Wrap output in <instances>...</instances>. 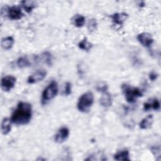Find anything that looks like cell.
<instances>
[{
    "instance_id": "1",
    "label": "cell",
    "mask_w": 161,
    "mask_h": 161,
    "mask_svg": "<svg viewBox=\"0 0 161 161\" xmlns=\"http://www.w3.org/2000/svg\"><path fill=\"white\" fill-rule=\"evenodd\" d=\"M32 117L31 104L28 102L20 101L13 111L11 121L16 125H25L29 123Z\"/></svg>"
},
{
    "instance_id": "2",
    "label": "cell",
    "mask_w": 161,
    "mask_h": 161,
    "mask_svg": "<svg viewBox=\"0 0 161 161\" xmlns=\"http://www.w3.org/2000/svg\"><path fill=\"white\" fill-rule=\"evenodd\" d=\"M93 103V93L91 91H87L79 97L77 103V108L81 113H87L89 111Z\"/></svg>"
},
{
    "instance_id": "3",
    "label": "cell",
    "mask_w": 161,
    "mask_h": 161,
    "mask_svg": "<svg viewBox=\"0 0 161 161\" xmlns=\"http://www.w3.org/2000/svg\"><path fill=\"white\" fill-rule=\"evenodd\" d=\"M121 89L125 99L128 103H135L138 98L143 96V93L139 88L131 86L127 84H122Z\"/></svg>"
},
{
    "instance_id": "4",
    "label": "cell",
    "mask_w": 161,
    "mask_h": 161,
    "mask_svg": "<svg viewBox=\"0 0 161 161\" xmlns=\"http://www.w3.org/2000/svg\"><path fill=\"white\" fill-rule=\"evenodd\" d=\"M57 82L55 80L50 82L44 89L42 94V103L45 104L48 101L53 99L58 94Z\"/></svg>"
},
{
    "instance_id": "5",
    "label": "cell",
    "mask_w": 161,
    "mask_h": 161,
    "mask_svg": "<svg viewBox=\"0 0 161 161\" xmlns=\"http://www.w3.org/2000/svg\"><path fill=\"white\" fill-rule=\"evenodd\" d=\"M16 78L13 75H6L2 77L1 80V89L4 92L10 91L15 86Z\"/></svg>"
},
{
    "instance_id": "6",
    "label": "cell",
    "mask_w": 161,
    "mask_h": 161,
    "mask_svg": "<svg viewBox=\"0 0 161 161\" xmlns=\"http://www.w3.org/2000/svg\"><path fill=\"white\" fill-rule=\"evenodd\" d=\"M6 14L9 19L11 20H18L24 16V14L19 6H12L8 8Z\"/></svg>"
},
{
    "instance_id": "7",
    "label": "cell",
    "mask_w": 161,
    "mask_h": 161,
    "mask_svg": "<svg viewBox=\"0 0 161 161\" xmlns=\"http://www.w3.org/2000/svg\"><path fill=\"white\" fill-rule=\"evenodd\" d=\"M136 39L138 42L145 48L150 47L153 44L154 41L152 35L147 32H143L139 33L136 36Z\"/></svg>"
},
{
    "instance_id": "8",
    "label": "cell",
    "mask_w": 161,
    "mask_h": 161,
    "mask_svg": "<svg viewBox=\"0 0 161 161\" xmlns=\"http://www.w3.org/2000/svg\"><path fill=\"white\" fill-rule=\"evenodd\" d=\"M47 72L45 70L40 69L35 71L32 74H31L27 79V82L30 84L37 83L42 81L47 76Z\"/></svg>"
},
{
    "instance_id": "9",
    "label": "cell",
    "mask_w": 161,
    "mask_h": 161,
    "mask_svg": "<svg viewBox=\"0 0 161 161\" xmlns=\"http://www.w3.org/2000/svg\"><path fill=\"white\" fill-rule=\"evenodd\" d=\"M70 134L69 129L66 126L60 128L54 136V140L57 143H62L67 140Z\"/></svg>"
},
{
    "instance_id": "10",
    "label": "cell",
    "mask_w": 161,
    "mask_h": 161,
    "mask_svg": "<svg viewBox=\"0 0 161 161\" xmlns=\"http://www.w3.org/2000/svg\"><path fill=\"white\" fill-rule=\"evenodd\" d=\"M114 25L122 26L128 18V14L125 12L115 13L110 16Z\"/></svg>"
},
{
    "instance_id": "11",
    "label": "cell",
    "mask_w": 161,
    "mask_h": 161,
    "mask_svg": "<svg viewBox=\"0 0 161 161\" xmlns=\"http://www.w3.org/2000/svg\"><path fill=\"white\" fill-rule=\"evenodd\" d=\"M160 108V103L157 98H153L151 101L145 102L143 104V109L145 111H149L150 109H153L155 111L159 110Z\"/></svg>"
},
{
    "instance_id": "12",
    "label": "cell",
    "mask_w": 161,
    "mask_h": 161,
    "mask_svg": "<svg viewBox=\"0 0 161 161\" xmlns=\"http://www.w3.org/2000/svg\"><path fill=\"white\" fill-rule=\"evenodd\" d=\"M100 104L104 108H109L112 105V97L108 91L103 92L100 98Z\"/></svg>"
},
{
    "instance_id": "13",
    "label": "cell",
    "mask_w": 161,
    "mask_h": 161,
    "mask_svg": "<svg viewBox=\"0 0 161 161\" xmlns=\"http://www.w3.org/2000/svg\"><path fill=\"white\" fill-rule=\"evenodd\" d=\"M11 124L12 122L11 119L8 118H4L1 122V131L3 135H8L11 130Z\"/></svg>"
},
{
    "instance_id": "14",
    "label": "cell",
    "mask_w": 161,
    "mask_h": 161,
    "mask_svg": "<svg viewBox=\"0 0 161 161\" xmlns=\"http://www.w3.org/2000/svg\"><path fill=\"white\" fill-rule=\"evenodd\" d=\"M153 122V117L152 114H148L139 123V127L142 130H147L150 128Z\"/></svg>"
},
{
    "instance_id": "15",
    "label": "cell",
    "mask_w": 161,
    "mask_h": 161,
    "mask_svg": "<svg viewBox=\"0 0 161 161\" xmlns=\"http://www.w3.org/2000/svg\"><path fill=\"white\" fill-rule=\"evenodd\" d=\"M21 7L27 13H30L32 12L37 5V3L35 1H26L24 0L21 2Z\"/></svg>"
},
{
    "instance_id": "16",
    "label": "cell",
    "mask_w": 161,
    "mask_h": 161,
    "mask_svg": "<svg viewBox=\"0 0 161 161\" xmlns=\"http://www.w3.org/2000/svg\"><path fill=\"white\" fill-rule=\"evenodd\" d=\"M14 43V39L11 36H8L6 37H4L2 38L1 42V47L6 50L11 49Z\"/></svg>"
},
{
    "instance_id": "17",
    "label": "cell",
    "mask_w": 161,
    "mask_h": 161,
    "mask_svg": "<svg viewBox=\"0 0 161 161\" xmlns=\"http://www.w3.org/2000/svg\"><path fill=\"white\" fill-rule=\"evenodd\" d=\"M114 159L116 160H130V152L128 150H121L114 155Z\"/></svg>"
},
{
    "instance_id": "18",
    "label": "cell",
    "mask_w": 161,
    "mask_h": 161,
    "mask_svg": "<svg viewBox=\"0 0 161 161\" xmlns=\"http://www.w3.org/2000/svg\"><path fill=\"white\" fill-rule=\"evenodd\" d=\"M72 22L75 27L80 28L84 25L86 22V18L83 15L77 14L72 17Z\"/></svg>"
},
{
    "instance_id": "19",
    "label": "cell",
    "mask_w": 161,
    "mask_h": 161,
    "mask_svg": "<svg viewBox=\"0 0 161 161\" xmlns=\"http://www.w3.org/2000/svg\"><path fill=\"white\" fill-rule=\"evenodd\" d=\"M16 65L19 68L23 69L30 67L31 65V62L27 57L22 56L17 59Z\"/></svg>"
},
{
    "instance_id": "20",
    "label": "cell",
    "mask_w": 161,
    "mask_h": 161,
    "mask_svg": "<svg viewBox=\"0 0 161 161\" xmlns=\"http://www.w3.org/2000/svg\"><path fill=\"white\" fill-rule=\"evenodd\" d=\"M78 47L84 51L88 52L92 48V44L91 42H88L86 38H84V39H82L79 42Z\"/></svg>"
},
{
    "instance_id": "21",
    "label": "cell",
    "mask_w": 161,
    "mask_h": 161,
    "mask_svg": "<svg viewBox=\"0 0 161 161\" xmlns=\"http://www.w3.org/2000/svg\"><path fill=\"white\" fill-rule=\"evenodd\" d=\"M97 22L95 18H91L89 20L87 23V30L90 33H92L97 30Z\"/></svg>"
},
{
    "instance_id": "22",
    "label": "cell",
    "mask_w": 161,
    "mask_h": 161,
    "mask_svg": "<svg viewBox=\"0 0 161 161\" xmlns=\"http://www.w3.org/2000/svg\"><path fill=\"white\" fill-rule=\"evenodd\" d=\"M72 92V84L69 82H66L64 84L63 90H62V94L64 96H69Z\"/></svg>"
},
{
    "instance_id": "23",
    "label": "cell",
    "mask_w": 161,
    "mask_h": 161,
    "mask_svg": "<svg viewBox=\"0 0 161 161\" xmlns=\"http://www.w3.org/2000/svg\"><path fill=\"white\" fill-rule=\"evenodd\" d=\"M96 89L97 91L103 93V92L108 91V84L105 82H99L97 84V85L96 86Z\"/></svg>"
},
{
    "instance_id": "24",
    "label": "cell",
    "mask_w": 161,
    "mask_h": 161,
    "mask_svg": "<svg viewBox=\"0 0 161 161\" xmlns=\"http://www.w3.org/2000/svg\"><path fill=\"white\" fill-rule=\"evenodd\" d=\"M41 56H42V59L43 60V61L45 64H47L48 65H51L52 64V55L48 52H43L41 55Z\"/></svg>"
},
{
    "instance_id": "25",
    "label": "cell",
    "mask_w": 161,
    "mask_h": 161,
    "mask_svg": "<svg viewBox=\"0 0 161 161\" xmlns=\"http://www.w3.org/2000/svg\"><path fill=\"white\" fill-rule=\"evenodd\" d=\"M151 152L153 153V154L154 155L160 157V146L152 147L151 148Z\"/></svg>"
},
{
    "instance_id": "26",
    "label": "cell",
    "mask_w": 161,
    "mask_h": 161,
    "mask_svg": "<svg viewBox=\"0 0 161 161\" xmlns=\"http://www.w3.org/2000/svg\"><path fill=\"white\" fill-rule=\"evenodd\" d=\"M148 77H149V79H150V80L154 81V80H155L157 79V77H158V74H157V73H155V72L152 71V72H151L149 74Z\"/></svg>"
}]
</instances>
